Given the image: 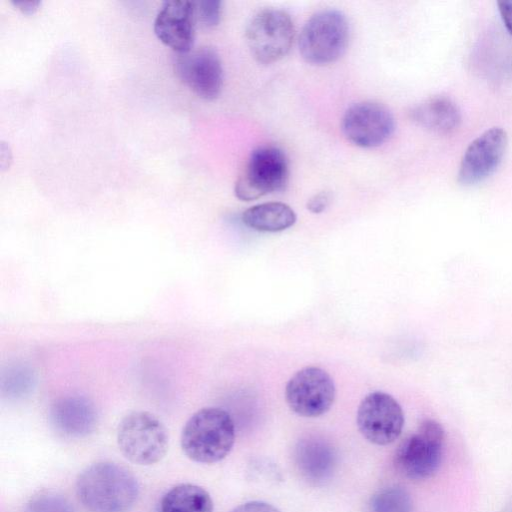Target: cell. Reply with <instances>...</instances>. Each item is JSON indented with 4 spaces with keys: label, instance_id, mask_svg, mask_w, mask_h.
<instances>
[{
    "label": "cell",
    "instance_id": "6da1fadb",
    "mask_svg": "<svg viewBox=\"0 0 512 512\" xmlns=\"http://www.w3.org/2000/svg\"><path fill=\"white\" fill-rule=\"evenodd\" d=\"M76 492L89 512H125L136 501L139 485L126 468L112 462H98L79 474Z\"/></svg>",
    "mask_w": 512,
    "mask_h": 512
},
{
    "label": "cell",
    "instance_id": "7a4b0ae2",
    "mask_svg": "<svg viewBox=\"0 0 512 512\" xmlns=\"http://www.w3.org/2000/svg\"><path fill=\"white\" fill-rule=\"evenodd\" d=\"M235 441V425L225 410L205 407L195 412L181 433V448L191 460L212 464L224 459Z\"/></svg>",
    "mask_w": 512,
    "mask_h": 512
},
{
    "label": "cell",
    "instance_id": "3957f363",
    "mask_svg": "<svg viewBox=\"0 0 512 512\" xmlns=\"http://www.w3.org/2000/svg\"><path fill=\"white\" fill-rule=\"evenodd\" d=\"M349 34L348 20L341 11H319L302 28L299 37L300 54L313 65L332 63L345 52Z\"/></svg>",
    "mask_w": 512,
    "mask_h": 512
},
{
    "label": "cell",
    "instance_id": "277c9868",
    "mask_svg": "<svg viewBox=\"0 0 512 512\" xmlns=\"http://www.w3.org/2000/svg\"><path fill=\"white\" fill-rule=\"evenodd\" d=\"M117 444L129 461L147 466L164 458L169 446V435L155 415L147 411H133L119 423Z\"/></svg>",
    "mask_w": 512,
    "mask_h": 512
},
{
    "label": "cell",
    "instance_id": "5b68a950",
    "mask_svg": "<svg viewBox=\"0 0 512 512\" xmlns=\"http://www.w3.org/2000/svg\"><path fill=\"white\" fill-rule=\"evenodd\" d=\"M288 175V161L281 149L258 147L250 154L235 182V195L242 201H252L280 191L286 185Z\"/></svg>",
    "mask_w": 512,
    "mask_h": 512
},
{
    "label": "cell",
    "instance_id": "8992f818",
    "mask_svg": "<svg viewBox=\"0 0 512 512\" xmlns=\"http://www.w3.org/2000/svg\"><path fill=\"white\" fill-rule=\"evenodd\" d=\"M443 446L442 426L435 420L427 419L414 434L399 444L394 457L395 466L410 479H427L440 466Z\"/></svg>",
    "mask_w": 512,
    "mask_h": 512
},
{
    "label": "cell",
    "instance_id": "52a82bcc",
    "mask_svg": "<svg viewBox=\"0 0 512 512\" xmlns=\"http://www.w3.org/2000/svg\"><path fill=\"white\" fill-rule=\"evenodd\" d=\"M294 37L295 27L290 15L275 8L256 13L246 28L248 48L261 64H272L285 57Z\"/></svg>",
    "mask_w": 512,
    "mask_h": 512
},
{
    "label": "cell",
    "instance_id": "ba28073f",
    "mask_svg": "<svg viewBox=\"0 0 512 512\" xmlns=\"http://www.w3.org/2000/svg\"><path fill=\"white\" fill-rule=\"evenodd\" d=\"M336 395L332 377L322 368L308 366L287 382L285 399L289 408L302 417H319L330 410Z\"/></svg>",
    "mask_w": 512,
    "mask_h": 512
},
{
    "label": "cell",
    "instance_id": "9c48e42d",
    "mask_svg": "<svg viewBox=\"0 0 512 512\" xmlns=\"http://www.w3.org/2000/svg\"><path fill=\"white\" fill-rule=\"evenodd\" d=\"M356 422L366 440L383 446L394 442L401 434L404 413L398 401L390 394L374 391L360 402Z\"/></svg>",
    "mask_w": 512,
    "mask_h": 512
},
{
    "label": "cell",
    "instance_id": "30bf717a",
    "mask_svg": "<svg viewBox=\"0 0 512 512\" xmlns=\"http://www.w3.org/2000/svg\"><path fill=\"white\" fill-rule=\"evenodd\" d=\"M342 131L354 145L362 148L378 147L395 130L391 112L382 104L363 101L350 106L342 118Z\"/></svg>",
    "mask_w": 512,
    "mask_h": 512
},
{
    "label": "cell",
    "instance_id": "8fae6325",
    "mask_svg": "<svg viewBox=\"0 0 512 512\" xmlns=\"http://www.w3.org/2000/svg\"><path fill=\"white\" fill-rule=\"evenodd\" d=\"M175 71L179 79L203 99L213 100L221 93L222 63L217 52L210 47L180 53L175 62Z\"/></svg>",
    "mask_w": 512,
    "mask_h": 512
},
{
    "label": "cell",
    "instance_id": "7c38bea8",
    "mask_svg": "<svg viewBox=\"0 0 512 512\" xmlns=\"http://www.w3.org/2000/svg\"><path fill=\"white\" fill-rule=\"evenodd\" d=\"M507 133L492 127L474 139L467 147L458 171L462 185H473L490 176L500 164L506 148Z\"/></svg>",
    "mask_w": 512,
    "mask_h": 512
},
{
    "label": "cell",
    "instance_id": "4fadbf2b",
    "mask_svg": "<svg viewBox=\"0 0 512 512\" xmlns=\"http://www.w3.org/2000/svg\"><path fill=\"white\" fill-rule=\"evenodd\" d=\"M195 26L193 1L170 0L163 3L153 28L162 43L180 54L192 49Z\"/></svg>",
    "mask_w": 512,
    "mask_h": 512
},
{
    "label": "cell",
    "instance_id": "5bb4252c",
    "mask_svg": "<svg viewBox=\"0 0 512 512\" xmlns=\"http://www.w3.org/2000/svg\"><path fill=\"white\" fill-rule=\"evenodd\" d=\"M50 418L59 433L74 438L92 433L98 421L94 404L82 396L58 399L51 407Z\"/></svg>",
    "mask_w": 512,
    "mask_h": 512
},
{
    "label": "cell",
    "instance_id": "9a60e30c",
    "mask_svg": "<svg viewBox=\"0 0 512 512\" xmlns=\"http://www.w3.org/2000/svg\"><path fill=\"white\" fill-rule=\"evenodd\" d=\"M295 463L301 476L312 484L328 480L336 467V453L326 441L306 438L298 442L294 453Z\"/></svg>",
    "mask_w": 512,
    "mask_h": 512
},
{
    "label": "cell",
    "instance_id": "2e32d148",
    "mask_svg": "<svg viewBox=\"0 0 512 512\" xmlns=\"http://www.w3.org/2000/svg\"><path fill=\"white\" fill-rule=\"evenodd\" d=\"M410 117L418 126L437 134H450L461 123L459 108L444 96H434L417 104L410 111Z\"/></svg>",
    "mask_w": 512,
    "mask_h": 512
},
{
    "label": "cell",
    "instance_id": "e0dca14e",
    "mask_svg": "<svg viewBox=\"0 0 512 512\" xmlns=\"http://www.w3.org/2000/svg\"><path fill=\"white\" fill-rule=\"evenodd\" d=\"M294 210L282 202H266L252 206L242 214L243 223L260 232H280L296 222Z\"/></svg>",
    "mask_w": 512,
    "mask_h": 512
},
{
    "label": "cell",
    "instance_id": "ac0fdd59",
    "mask_svg": "<svg viewBox=\"0 0 512 512\" xmlns=\"http://www.w3.org/2000/svg\"><path fill=\"white\" fill-rule=\"evenodd\" d=\"M160 512H213V501L202 487L190 483L179 484L163 495Z\"/></svg>",
    "mask_w": 512,
    "mask_h": 512
},
{
    "label": "cell",
    "instance_id": "d6986e66",
    "mask_svg": "<svg viewBox=\"0 0 512 512\" xmlns=\"http://www.w3.org/2000/svg\"><path fill=\"white\" fill-rule=\"evenodd\" d=\"M369 512H412L410 494L402 487L390 486L377 491L370 499Z\"/></svg>",
    "mask_w": 512,
    "mask_h": 512
},
{
    "label": "cell",
    "instance_id": "ffe728a7",
    "mask_svg": "<svg viewBox=\"0 0 512 512\" xmlns=\"http://www.w3.org/2000/svg\"><path fill=\"white\" fill-rule=\"evenodd\" d=\"M24 512H74V509L61 495L46 493L31 499Z\"/></svg>",
    "mask_w": 512,
    "mask_h": 512
},
{
    "label": "cell",
    "instance_id": "44dd1931",
    "mask_svg": "<svg viewBox=\"0 0 512 512\" xmlns=\"http://www.w3.org/2000/svg\"><path fill=\"white\" fill-rule=\"evenodd\" d=\"M193 10L196 23L202 27L211 28L220 21L222 2L218 0L193 1Z\"/></svg>",
    "mask_w": 512,
    "mask_h": 512
},
{
    "label": "cell",
    "instance_id": "7402d4cb",
    "mask_svg": "<svg viewBox=\"0 0 512 512\" xmlns=\"http://www.w3.org/2000/svg\"><path fill=\"white\" fill-rule=\"evenodd\" d=\"M331 202V194L327 191H321L313 195L307 202V209L314 213H322Z\"/></svg>",
    "mask_w": 512,
    "mask_h": 512
},
{
    "label": "cell",
    "instance_id": "603a6c76",
    "mask_svg": "<svg viewBox=\"0 0 512 512\" xmlns=\"http://www.w3.org/2000/svg\"><path fill=\"white\" fill-rule=\"evenodd\" d=\"M231 512H280L273 505L263 501H249L235 507Z\"/></svg>",
    "mask_w": 512,
    "mask_h": 512
},
{
    "label": "cell",
    "instance_id": "cb8c5ba5",
    "mask_svg": "<svg viewBox=\"0 0 512 512\" xmlns=\"http://www.w3.org/2000/svg\"><path fill=\"white\" fill-rule=\"evenodd\" d=\"M497 4L503 23L512 35V0H501Z\"/></svg>",
    "mask_w": 512,
    "mask_h": 512
},
{
    "label": "cell",
    "instance_id": "d4e9b609",
    "mask_svg": "<svg viewBox=\"0 0 512 512\" xmlns=\"http://www.w3.org/2000/svg\"><path fill=\"white\" fill-rule=\"evenodd\" d=\"M12 3L25 14L34 13L40 5L39 1H14Z\"/></svg>",
    "mask_w": 512,
    "mask_h": 512
}]
</instances>
